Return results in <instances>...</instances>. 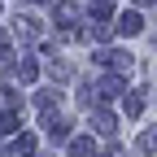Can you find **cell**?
<instances>
[{"instance_id": "cell-1", "label": "cell", "mask_w": 157, "mask_h": 157, "mask_svg": "<svg viewBox=\"0 0 157 157\" xmlns=\"http://www.w3.org/2000/svg\"><path fill=\"white\" fill-rule=\"evenodd\" d=\"M118 31H122V35H140L144 31V17L140 13H122V17H118Z\"/></svg>"}, {"instance_id": "cell-2", "label": "cell", "mask_w": 157, "mask_h": 157, "mask_svg": "<svg viewBox=\"0 0 157 157\" xmlns=\"http://www.w3.org/2000/svg\"><path fill=\"white\" fill-rule=\"evenodd\" d=\"M44 127H48L52 140H66V135H70V122H66V118H57V113H48V118H44Z\"/></svg>"}, {"instance_id": "cell-3", "label": "cell", "mask_w": 157, "mask_h": 157, "mask_svg": "<svg viewBox=\"0 0 157 157\" xmlns=\"http://www.w3.org/2000/svg\"><path fill=\"white\" fill-rule=\"evenodd\" d=\"M57 17H61V26H74V22H78L83 13H78V9L70 5V0H61V5H57Z\"/></svg>"}, {"instance_id": "cell-4", "label": "cell", "mask_w": 157, "mask_h": 157, "mask_svg": "<svg viewBox=\"0 0 157 157\" xmlns=\"http://www.w3.org/2000/svg\"><path fill=\"white\" fill-rule=\"evenodd\" d=\"M92 127L101 131V135H109V131H113V113H105V109H96V113H92Z\"/></svg>"}, {"instance_id": "cell-5", "label": "cell", "mask_w": 157, "mask_h": 157, "mask_svg": "<svg viewBox=\"0 0 157 157\" xmlns=\"http://www.w3.org/2000/svg\"><path fill=\"white\" fill-rule=\"evenodd\" d=\"M70 157H96V144L92 140H74L70 144Z\"/></svg>"}, {"instance_id": "cell-6", "label": "cell", "mask_w": 157, "mask_h": 157, "mask_svg": "<svg viewBox=\"0 0 157 157\" xmlns=\"http://www.w3.org/2000/svg\"><path fill=\"white\" fill-rule=\"evenodd\" d=\"M0 109H17V92L13 87H0Z\"/></svg>"}, {"instance_id": "cell-7", "label": "cell", "mask_w": 157, "mask_h": 157, "mask_svg": "<svg viewBox=\"0 0 157 157\" xmlns=\"http://www.w3.org/2000/svg\"><path fill=\"white\" fill-rule=\"evenodd\" d=\"M35 31H39V26H35V17H17V35H26V39H31Z\"/></svg>"}, {"instance_id": "cell-8", "label": "cell", "mask_w": 157, "mask_h": 157, "mask_svg": "<svg viewBox=\"0 0 157 157\" xmlns=\"http://www.w3.org/2000/svg\"><path fill=\"white\" fill-rule=\"evenodd\" d=\"M5 48H9V35H5V31H0V52H5Z\"/></svg>"}, {"instance_id": "cell-9", "label": "cell", "mask_w": 157, "mask_h": 157, "mask_svg": "<svg viewBox=\"0 0 157 157\" xmlns=\"http://www.w3.org/2000/svg\"><path fill=\"white\" fill-rule=\"evenodd\" d=\"M140 5H148V0H140Z\"/></svg>"}]
</instances>
